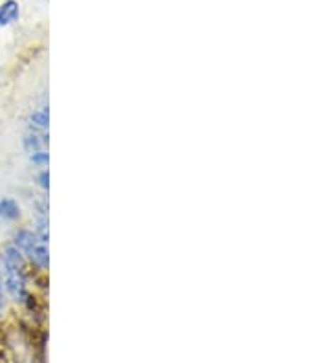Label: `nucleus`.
Returning a JSON list of instances; mask_svg holds the SVG:
<instances>
[{
	"instance_id": "obj_1",
	"label": "nucleus",
	"mask_w": 330,
	"mask_h": 363,
	"mask_svg": "<svg viewBox=\"0 0 330 363\" xmlns=\"http://www.w3.org/2000/svg\"><path fill=\"white\" fill-rule=\"evenodd\" d=\"M0 274H2V286L13 301L22 303L26 299V275H24V255L8 244L4 253L0 255Z\"/></svg>"
},
{
	"instance_id": "obj_2",
	"label": "nucleus",
	"mask_w": 330,
	"mask_h": 363,
	"mask_svg": "<svg viewBox=\"0 0 330 363\" xmlns=\"http://www.w3.org/2000/svg\"><path fill=\"white\" fill-rule=\"evenodd\" d=\"M22 255H28L31 261L35 262L40 268H46L48 266V248H46V242L40 240L37 237L35 231L28 230H18L13 237V242H11Z\"/></svg>"
},
{
	"instance_id": "obj_3",
	"label": "nucleus",
	"mask_w": 330,
	"mask_h": 363,
	"mask_svg": "<svg viewBox=\"0 0 330 363\" xmlns=\"http://www.w3.org/2000/svg\"><path fill=\"white\" fill-rule=\"evenodd\" d=\"M46 142H48V140H46V134L31 129L30 133L26 134V138H24V147H26V151L30 152V155H35V152L43 151V147L46 145Z\"/></svg>"
},
{
	"instance_id": "obj_4",
	"label": "nucleus",
	"mask_w": 330,
	"mask_h": 363,
	"mask_svg": "<svg viewBox=\"0 0 330 363\" xmlns=\"http://www.w3.org/2000/svg\"><path fill=\"white\" fill-rule=\"evenodd\" d=\"M18 217H21V209L13 199L0 200V220L15 222Z\"/></svg>"
},
{
	"instance_id": "obj_5",
	"label": "nucleus",
	"mask_w": 330,
	"mask_h": 363,
	"mask_svg": "<svg viewBox=\"0 0 330 363\" xmlns=\"http://www.w3.org/2000/svg\"><path fill=\"white\" fill-rule=\"evenodd\" d=\"M18 18V4L15 0H6L0 6V26H8Z\"/></svg>"
},
{
	"instance_id": "obj_6",
	"label": "nucleus",
	"mask_w": 330,
	"mask_h": 363,
	"mask_svg": "<svg viewBox=\"0 0 330 363\" xmlns=\"http://www.w3.org/2000/svg\"><path fill=\"white\" fill-rule=\"evenodd\" d=\"M30 121H31V129L44 133V130L48 129V111H46V108H40V111L33 112Z\"/></svg>"
},
{
	"instance_id": "obj_7",
	"label": "nucleus",
	"mask_w": 330,
	"mask_h": 363,
	"mask_svg": "<svg viewBox=\"0 0 330 363\" xmlns=\"http://www.w3.org/2000/svg\"><path fill=\"white\" fill-rule=\"evenodd\" d=\"M31 162H33V164H37V165H46V164H48V155H46L44 151L35 152V155H31Z\"/></svg>"
},
{
	"instance_id": "obj_8",
	"label": "nucleus",
	"mask_w": 330,
	"mask_h": 363,
	"mask_svg": "<svg viewBox=\"0 0 330 363\" xmlns=\"http://www.w3.org/2000/svg\"><path fill=\"white\" fill-rule=\"evenodd\" d=\"M40 186L48 187V171H43V173H40Z\"/></svg>"
}]
</instances>
